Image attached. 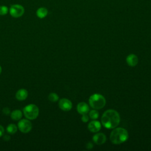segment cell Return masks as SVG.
<instances>
[{
  "instance_id": "cell-13",
  "label": "cell",
  "mask_w": 151,
  "mask_h": 151,
  "mask_svg": "<svg viewBox=\"0 0 151 151\" xmlns=\"http://www.w3.org/2000/svg\"><path fill=\"white\" fill-rule=\"evenodd\" d=\"M48 9L45 7H40L36 11V15L40 19L44 18L48 15Z\"/></svg>"
},
{
  "instance_id": "cell-20",
  "label": "cell",
  "mask_w": 151,
  "mask_h": 151,
  "mask_svg": "<svg viewBox=\"0 0 151 151\" xmlns=\"http://www.w3.org/2000/svg\"><path fill=\"white\" fill-rule=\"evenodd\" d=\"M2 111H3L4 114H6V115H8V114H10V110H9V109L8 108H7V107L4 108L3 110H2Z\"/></svg>"
},
{
  "instance_id": "cell-17",
  "label": "cell",
  "mask_w": 151,
  "mask_h": 151,
  "mask_svg": "<svg viewBox=\"0 0 151 151\" xmlns=\"http://www.w3.org/2000/svg\"><path fill=\"white\" fill-rule=\"evenodd\" d=\"M9 12V8L6 5L0 6V15H5Z\"/></svg>"
},
{
  "instance_id": "cell-18",
  "label": "cell",
  "mask_w": 151,
  "mask_h": 151,
  "mask_svg": "<svg viewBox=\"0 0 151 151\" xmlns=\"http://www.w3.org/2000/svg\"><path fill=\"white\" fill-rule=\"evenodd\" d=\"M89 116L91 119L96 120L99 117V112L96 110H93L90 111L89 113Z\"/></svg>"
},
{
  "instance_id": "cell-10",
  "label": "cell",
  "mask_w": 151,
  "mask_h": 151,
  "mask_svg": "<svg viewBox=\"0 0 151 151\" xmlns=\"http://www.w3.org/2000/svg\"><path fill=\"white\" fill-rule=\"evenodd\" d=\"M138 58L137 57L133 54L129 55L126 58V62L127 64L130 67H134L138 63Z\"/></svg>"
},
{
  "instance_id": "cell-11",
  "label": "cell",
  "mask_w": 151,
  "mask_h": 151,
  "mask_svg": "<svg viewBox=\"0 0 151 151\" xmlns=\"http://www.w3.org/2000/svg\"><path fill=\"white\" fill-rule=\"evenodd\" d=\"M77 110L80 114H84L88 113L89 111V107L84 102H81L77 106Z\"/></svg>"
},
{
  "instance_id": "cell-3",
  "label": "cell",
  "mask_w": 151,
  "mask_h": 151,
  "mask_svg": "<svg viewBox=\"0 0 151 151\" xmlns=\"http://www.w3.org/2000/svg\"><path fill=\"white\" fill-rule=\"evenodd\" d=\"M105 98L100 94H94L89 98V104L94 109H101L106 104Z\"/></svg>"
},
{
  "instance_id": "cell-9",
  "label": "cell",
  "mask_w": 151,
  "mask_h": 151,
  "mask_svg": "<svg viewBox=\"0 0 151 151\" xmlns=\"http://www.w3.org/2000/svg\"><path fill=\"white\" fill-rule=\"evenodd\" d=\"M93 140L96 144L100 145L105 143L106 140V137L104 134L102 133H99L93 136Z\"/></svg>"
},
{
  "instance_id": "cell-6",
  "label": "cell",
  "mask_w": 151,
  "mask_h": 151,
  "mask_svg": "<svg viewBox=\"0 0 151 151\" xmlns=\"http://www.w3.org/2000/svg\"><path fill=\"white\" fill-rule=\"evenodd\" d=\"M19 130L24 133H27L32 129V123L29 119H22L18 123Z\"/></svg>"
},
{
  "instance_id": "cell-1",
  "label": "cell",
  "mask_w": 151,
  "mask_h": 151,
  "mask_svg": "<svg viewBox=\"0 0 151 151\" xmlns=\"http://www.w3.org/2000/svg\"><path fill=\"white\" fill-rule=\"evenodd\" d=\"M120 118L118 112L114 110H107L103 113L101 122L102 125L109 129H114L120 123Z\"/></svg>"
},
{
  "instance_id": "cell-14",
  "label": "cell",
  "mask_w": 151,
  "mask_h": 151,
  "mask_svg": "<svg viewBox=\"0 0 151 151\" xmlns=\"http://www.w3.org/2000/svg\"><path fill=\"white\" fill-rule=\"evenodd\" d=\"M22 113L19 110H15L11 113V117L14 120H19L22 118Z\"/></svg>"
},
{
  "instance_id": "cell-12",
  "label": "cell",
  "mask_w": 151,
  "mask_h": 151,
  "mask_svg": "<svg viewBox=\"0 0 151 151\" xmlns=\"http://www.w3.org/2000/svg\"><path fill=\"white\" fill-rule=\"evenodd\" d=\"M15 97L18 100H19V101L24 100L28 97V91L24 88L19 89L16 93Z\"/></svg>"
},
{
  "instance_id": "cell-4",
  "label": "cell",
  "mask_w": 151,
  "mask_h": 151,
  "mask_svg": "<svg viewBox=\"0 0 151 151\" xmlns=\"http://www.w3.org/2000/svg\"><path fill=\"white\" fill-rule=\"evenodd\" d=\"M23 111L25 117L29 120L35 119L39 114V109L34 104H30L26 106L24 108Z\"/></svg>"
},
{
  "instance_id": "cell-24",
  "label": "cell",
  "mask_w": 151,
  "mask_h": 151,
  "mask_svg": "<svg viewBox=\"0 0 151 151\" xmlns=\"http://www.w3.org/2000/svg\"><path fill=\"white\" fill-rule=\"evenodd\" d=\"M1 71H2V68H1V65H0V74H1Z\"/></svg>"
},
{
  "instance_id": "cell-5",
  "label": "cell",
  "mask_w": 151,
  "mask_h": 151,
  "mask_svg": "<svg viewBox=\"0 0 151 151\" xmlns=\"http://www.w3.org/2000/svg\"><path fill=\"white\" fill-rule=\"evenodd\" d=\"M9 11L12 17L19 18L24 15L25 9L24 6L20 4H13L10 6Z\"/></svg>"
},
{
  "instance_id": "cell-2",
  "label": "cell",
  "mask_w": 151,
  "mask_h": 151,
  "mask_svg": "<svg viewBox=\"0 0 151 151\" xmlns=\"http://www.w3.org/2000/svg\"><path fill=\"white\" fill-rule=\"evenodd\" d=\"M129 137L127 131L123 128L118 127L112 130L110 133V139L114 144H120L126 142Z\"/></svg>"
},
{
  "instance_id": "cell-19",
  "label": "cell",
  "mask_w": 151,
  "mask_h": 151,
  "mask_svg": "<svg viewBox=\"0 0 151 151\" xmlns=\"http://www.w3.org/2000/svg\"><path fill=\"white\" fill-rule=\"evenodd\" d=\"M81 120L83 122H88V117L86 115V114H83L82 117H81Z\"/></svg>"
},
{
  "instance_id": "cell-8",
  "label": "cell",
  "mask_w": 151,
  "mask_h": 151,
  "mask_svg": "<svg viewBox=\"0 0 151 151\" xmlns=\"http://www.w3.org/2000/svg\"><path fill=\"white\" fill-rule=\"evenodd\" d=\"M88 129L91 132H98L101 129V124L99 121L97 120L91 121L88 125Z\"/></svg>"
},
{
  "instance_id": "cell-16",
  "label": "cell",
  "mask_w": 151,
  "mask_h": 151,
  "mask_svg": "<svg viewBox=\"0 0 151 151\" xmlns=\"http://www.w3.org/2000/svg\"><path fill=\"white\" fill-rule=\"evenodd\" d=\"M48 98L49 100L51 101H52V102H55V101H57L58 100V99H59L58 96L56 93H51L48 95Z\"/></svg>"
},
{
  "instance_id": "cell-21",
  "label": "cell",
  "mask_w": 151,
  "mask_h": 151,
  "mask_svg": "<svg viewBox=\"0 0 151 151\" xmlns=\"http://www.w3.org/2000/svg\"><path fill=\"white\" fill-rule=\"evenodd\" d=\"M93 145L91 142H88L86 145V148L88 149H91L93 148Z\"/></svg>"
},
{
  "instance_id": "cell-22",
  "label": "cell",
  "mask_w": 151,
  "mask_h": 151,
  "mask_svg": "<svg viewBox=\"0 0 151 151\" xmlns=\"http://www.w3.org/2000/svg\"><path fill=\"white\" fill-rule=\"evenodd\" d=\"M4 133V128L3 127V126L0 125V137L3 136Z\"/></svg>"
},
{
  "instance_id": "cell-23",
  "label": "cell",
  "mask_w": 151,
  "mask_h": 151,
  "mask_svg": "<svg viewBox=\"0 0 151 151\" xmlns=\"http://www.w3.org/2000/svg\"><path fill=\"white\" fill-rule=\"evenodd\" d=\"M4 139L6 141H8L10 139V136L8 135H5V136H4Z\"/></svg>"
},
{
  "instance_id": "cell-15",
  "label": "cell",
  "mask_w": 151,
  "mask_h": 151,
  "mask_svg": "<svg viewBox=\"0 0 151 151\" xmlns=\"http://www.w3.org/2000/svg\"><path fill=\"white\" fill-rule=\"evenodd\" d=\"M18 127L14 124H10L6 127V130L9 134H14L17 132Z\"/></svg>"
},
{
  "instance_id": "cell-7",
  "label": "cell",
  "mask_w": 151,
  "mask_h": 151,
  "mask_svg": "<svg viewBox=\"0 0 151 151\" xmlns=\"http://www.w3.org/2000/svg\"><path fill=\"white\" fill-rule=\"evenodd\" d=\"M59 107L63 111H69L72 108V103L67 99H62L58 103Z\"/></svg>"
}]
</instances>
